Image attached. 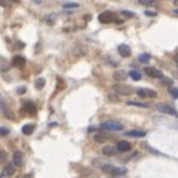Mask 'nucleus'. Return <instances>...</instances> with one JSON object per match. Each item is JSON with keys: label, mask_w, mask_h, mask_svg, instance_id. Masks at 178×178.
Returning <instances> with one entry per match:
<instances>
[{"label": "nucleus", "mask_w": 178, "mask_h": 178, "mask_svg": "<svg viewBox=\"0 0 178 178\" xmlns=\"http://www.w3.org/2000/svg\"><path fill=\"white\" fill-rule=\"evenodd\" d=\"M101 171L104 174H107L110 177H122L126 174V169L125 168H117L114 165H110V163H102L101 165Z\"/></svg>", "instance_id": "f257e3e1"}, {"label": "nucleus", "mask_w": 178, "mask_h": 178, "mask_svg": "<svg viewBox=\"0 0 178 178\" xmlns=\"http://www.w3.org/2000/svg\"><path fill=\"white\" fill-rule=\"evenodd\" d=\"M99 128L102 131H122L123 125L119 123L117 120H107V122H102Z\"/></svg>", "instance_id": "f03ea898"}, {"label": "nucleus", "mask_w": 178, "mask_h": 178, "mask_svg": "<svg viewBox=\"0 0 178 178\" xmlns=\"http://www.w3.org/2000/svg\"><path fill=\"white\" fill-rule=\"evenodd\" d=\"M156 109H158L160 113H166V114H171V116H175V117H178L177 110L174 109V107H171V106H168V104L160 102V104H158V106H156Z\"/></svg>", "instance_id": "7ed1b4c3"}, {"label": "nucleus", "mask_w": 178, "mask_h": 178, "mask_svg": "<svg viewBox=\"0 0 178 178\" xmlns=\"http://www.w3.org/2000/svg\"><path fill=\"white\" fill-rule=\"evenodd\" d=\"M113 91L116 92V95H129L132 88L128 85H113Z\"/></svg>", "instance_id": "20e7f679"}, {"label": "nucleus", "mask_w": 178, "mask_h": 178, "mask_svg": "<svg viewBox=\"0 0 178 178\" xmlns=\"http://www.w3.org/2000/svg\"><path fill=\"white\" fill-rule=\"evenodd\" d=\"M138 97H143V98H156L158 97V92L153 91V89H146V88H139L137 91Z\"/></svg>", "instance_id": "39448f33"}, {"label": "nucleus", "mask_w": 178, "mask_h": 178, "mask_svg": "<svg viewBox=\"0 0 178 178\" xmlns=\"http://www.w3.org/2000/svg\"><path fill=\"white\" fill-rule=\"evenodd\" d=\"M99 22H102V24H110V22H113V21H116V17H114V13H111V12H102V13H99L98 17Z\"/></svg>", "instance_id": "423d86ee"}, {"label": "nucleus", "mask_w": 178, "mask_h": 178, "mask_svg": "<svg viewBox=\"0 0 178 178\" xmlns=\"http://www.w3.org/2000/svg\"><path fill=\"white\" fill-rule=\"evenodd\" d=\"M144 71L147 73L150 77H156V79H162V77H163V73L158 69H153V67H146Z\"/></svg>", "instance_id": "0eeeda50"}, {"label": "nucleus", "mask_w": 178, "mask_h": 178, "mask_svg": "<svg viewBox=\"0 0 178 178\" xmlns=\"http://www.w3.org/2000/svg\"><path fill=\"white\" fill-rule=\"evenodd\" d=\"M13 172H15V165L13 163H6L5 165V169H3V174L0 175V178H5V177H10V175H13Z\"/></svg>", "instance_id": "6e6552de"}, {"label": "nucleus", "mask_w": 178, "mask_h": 178, "mask_svg": "<svg viewBox=\"0 0 178 178\" xmlns=\"http://www.w3.org/2000/svg\"><path fill=\"white\" fill-rule=\"evenodd\" d=\"M117 52H119V55H120V57L128 58L129 55H131V48H129L128 45H119Z\"/></svg>", "instance_id": "1a4fd4ad"}, {"label": "nucleus", "mask_w": 178, "mask_h": 178, "mask_svg": "<svg viewBox=\"0 0 178 178\" xmlns=\"http://www.w3.org/2000/svg\"><path fill=\"white\" fill-rule=\"evenodd\" d=\"M116 148H117V151H120V153L129 151L131 150V143H128V141H119Z\"/></svg>", "instance_id": "9d476101"}, {"label": "nucleus", "mask_w": 178, "mask_h": 178, "mask_svg": "<svg viewBox=\"0 0 178 178\" xmlns=\"http://www.w3.org/2000/svg\"><path fill=\"white\" fill-rule=\"evenodd\" d=\"M128 137H132V138H143L146 137V132L144 131H138V129H134V131H129V132H125Z\"/></svg>", "instance_id": "9b49d317"}, {"label": "nucleus", "mask_w": 178, "mask_h": 178, "mask_svg": "<svg viewBox=\"0 0 178 178\" xmlns=\"http://www.w3.org/2000/svg\"><path fill=\"white\" fill-rule=\"evenodd\" d=\"M109 138H110L109 134H106V132H98V134L94 135V141L95 143H104V141H107Z\"/></svg>", "instance_id": "f8f14e48"}, {"label": "nucleus", "mask_w": 178, "mask_h": 178, "mask_svg": "<svg viewBox=\"0 0 178 178\" xmlns=\"http://www.w3.org/2000/svg\"><path fill=\"white\" fill-rule=\"evenodd\" d=\"M128 76H129L128 73H126V71H122V70H119V71H116V73L113 74V77H114L116 82H122V80L126 79Z\"/></svg>", "instance_id": "ddd939ff"}, {"label": "nucleus", "mask_w": 178, "mask_h": 178, "mask_svg": "<svg viewBox=\"0 0 178 178\" xmlns=\"http://www.w3.org/2000/svg\"><path fill=\"white\" fill-rule=\"evenodd\" d=\"M116 151H117V148L113 147V146H106V147L102 148V154L104 156H114Z\"/></svg>", "instance_id": "4468645a"}, {"label": "nucleus", "mask_w": 178, "mask_h": 178, "mask_svg": "<svg viewBox=\"0 0 178 178\" xmlns=\"http://www.w3.org/2000/svg\"><path fill=\"white\" fill-rule=\"evenodd\" d=\"M12 158H13V165L15 166H21V163H22V153L21 151H15Z\"/></svg>", "instance_id": "2eb2a0df"}, {"label": "nucleus", "mask_w": 178, "mask_h": 178, "mask_svg": "<svg viewBox=\"0 0 178 178\" xmlns=\"http://www.w3.org/2000/svg\"><path fill=\"white\" fill-rule=\"evenodd\" d=\"M12 64H13L15 67H24V65H25V59L22 58V57H13Z\"/></svg>", "instance_id": "dca6fc26"}, {"label": "nucleus", "mask_w": 178, "mask_h": 178, "mask_svg": "<svg viewBox=\"0 0 178 178\" xmlns=\"http://www.w3.org/2000/svg\"><path fill=\"white\" fill-rule=\"evenodd\" d=\"M128 106H135V107H141V109H148L147 102H141V101H128Z\"/></svg>", "instance_id": "f3484780"}, {"label": "nucleus", "mask_w": 178, "mask_h": 178, "mask_svg": "<svg viewBox=\"0 0 178 178\" xmlns=\"http://www.w3.org/2000/svg\"><path fill=\"white\" fill-rule=\"evenodd\" d=\"M33 131H34V126H33L31 123H27V125H24V126H22V134H25V135L33 134Z\"/></svg>", "instance_id": "a211bd4d"}, {"label": "nucleus", "mask_w": 178, "mask_h": 178, "mask_svg": "<svg viewBox=\"0 0 178 178\" xmlns=\"http://www.w3.org/2000/svg\"><path fill=\"white\" fill-rule=\"evenodd\" d=\"M128 74H129V77H131L132 80H139L141 79V73H139V71H135V70L129 71Z\"/></svg>", "instance_id": "6ab92c4d"}, {"label": "nucleus", "mask_w": 178, "mask_h": 178, "mask_svg": "<svg viewBox=\"0 0 178 178\" xmlns=\"http://www.w3.org/2000/svg\"><path fill=\"white\" fill-rule=\"evenodd\" d=\"M24 109L27 110L28 113H33V111H34V104H33L31 101H25V102H24Z\"/></svg>", "instance_id": "aec40b11"}, {"label": "nucleus", "mask_w": 178, "mask_h": 178, "mask_svg": "<svg viewBox=\"0 0 178 178\" xmlns=\"http://www.w3.org/2000/svg\"><path fill=\"white\" fill-rule=\"evenodd\" d=\"M6 162H8V154H6V151H5V150H0V163H2V165H6Z\"/></svg>", "instance_id": "412c9836"}, {"label": "nucleus", "mask_w": 178, "mask_h": 178, "mask_svg": "<svg viewBox=\"0 0 178 178\" xmlns=\"http://www.w3.org/2000/svg\"><path fill=\"white\" fill-rule=\"evenodd\" d=\"M138 61H139V62H144V64H146V62H148V61H150V55H148V54H141V55L138 57Z\"/></svg>", "instance_id": "4be33fe9"}, {"label": "nucleus", "mask_w": 178, "mask_h": 178, "mask_svg": "<svg viewBox=\"0 0 178 178\" xmlns=\"http://www.w3.org/2000/svg\"><path fill=\"white\" fill-rule=\"evenodd\" d=\"M43 86H45V79L39 77V79L36 80V88H37V89H42Z\"/></svg>", "instance_id": "5701e85b"}, {"label": "nucleus", "mask_w": 178, "mask_h": 178, "mask_svg": "<svg viewBox=\"0 0 178 178\" xmlns=\"http://www.w3.org/2000/svg\"><path fill=\"white\" fill-rule=\"evenodd\" d=\"M76 8H79L77 3H65L64 5V9H76Z\"/></svg>", "instance_id": "b1692460"}, {"label": "nucleus", "mask_w": 178, "mask_h": 178, "mask_svg": "<svg viewBox=\"0 0 178 178\" xmlns=\"http://www.w3.org/2000/svg\"><path fill=\"white\" fill-rule=\"evenodd\" d=\"M169 94L174 97V98H178V88H172L169 89Z\"/></svg>", "instance_id": "393cba45"}, {"label": "nucleus", "mask_w": 178, "mask_h": 178, "mask_svg": "<svg viewBox=\"0 0 178 178\" xmlns=\"http://www.w3.org/2000/svg\"><path fill=\"white\" fill-rule=\"evenodd\" d=\"M9 134V129L8 128H0V137H6Z\"/></svg>", "instance_id": "a878e982"}, {"label": "nucleus", "mask_w": 178, "mask_h": 178, "mask_svg": "<svg viewBox=\"0 0 178 178\" xmlns=\"http://www.w3.org/2000/svg\"><path fill=\"white\" fill-rule=\"evenodd\" d=\"M160 82H162V85H172V80L166 79V77H162V79H160Z\"/></svg>", "instance_id": "bb28decb"}, {"label": "nucleus", "mask_w": 178, "mask_h": 178, "mask_svg": "<svg viewBox=\"0 0 178 178\" xmlns=\"http://www.w3.org/2000/svg\"><path fill=\"white\" fill-rule=\"evenodd\" d=\"M122 15H123V17H128V18L134 17V13H132V12H129V10H122Z\"/></svg>", "instance_id": "cd10ccee"}, {"label": "nucleus", "mask_w": 178, "mask_h": 178, "mask_svg": "<svg viewBox=\"0 0 178 178\" xmlns=\"http://www.w3.org/2000/svg\"><path fill=\"white\" fill-rule=\"evenodd\" d=\"M156 0H139V3H143V5H151V3H154Z\"/></svg>", "instance_id": "c85d7f7f"}, {"label": "nucleus", "mask_w": 178, "mask_h": 178, "mask_svg": "<svg viewBox=\"0 0 178 178\" xmlns=\"http://www.w3.org/2000/svg\"><path fill=\"white\" fill-rule=\"evenodd\" d=\"M146 15H147V17H154L156 12H154V10H146Z\"/></svg>", "instance_id": "c756f323"}, {"label": "nucleus", "mask_w": 178, "mask_h": 178, "mask_svg": "<svg viewBox=\"0 0 178 178\" xmlns=\"http://www.w3.org/2000/svg\"><path fill=\"white\" fill-rule=\"evenodd\" d=\"M109 97H110V101H116V102L119 101V98L117 97H114V95H109Z\"/></svg>", "instance_id": "7c9ffc66"}, {"label": "nucleus", "mask_w": 178, "mask_h": 178, "mask_svg": "<svg viewBox=\"0 0 178 178\" xmlns=\"http://www.w3.org/2000/svg\"><path fill=\"white\" fill-rule=\"evenodd\" d=\"M6 106H5V101L2 99V97H0V109H5Z\"/></svg>", "instance_id": "2f4dec72"}, {"label": "nucleus", "mask_w": 178, "mask_h": 178, "mask_svg": "<svg viewBox=\"0 0 178 178\" xmlns=\"http://www.w3.org/2000/svg\"><path fill=\"white\" fill-rule=\"evenodd\" d=\"M18 92H20V94L21 92H25V88H18Z\"/></svg>", "instance_id": "473e14b6"}, {"label": "nucleus", "mask_w": 178, "mask_h": 178, "mask_svg": "<svg viewBox=\"0 0 178 178\" xmlns=\"http://www.w3.org/2000/svg\"><path fill=\"white\" fill-rule=\"evenodd\" d=\"M24 178H33V175H31V174H28V175H25Z\"/></svg>", "instance_id": "72a5a7b5"}, {"label": "nucleus", "mask_w": 178, "mask_h": 178, "mask_svg": "<svg viewBox=\"0 0 178 178\" xmlns=\"http://www.w3.org/2000/svg\"><path fill=\"white\" fill-rule=\"evenodd\" d=\"M175 13H178V9H175Z\"/></svg>", "instance_id": "f704fd0d"}]
</instances>
